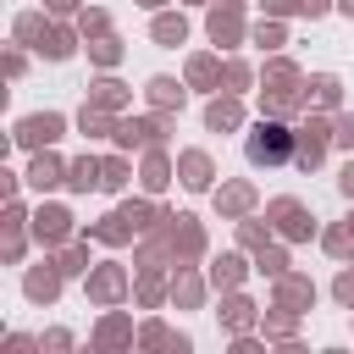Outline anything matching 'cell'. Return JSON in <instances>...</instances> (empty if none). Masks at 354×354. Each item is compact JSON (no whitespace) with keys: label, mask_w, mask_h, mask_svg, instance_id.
<instances>
[{"label":"cell","mask_w":354,"mask_h":354,"mask_svg":"<svg viewBox=\"0 0 354 354\" xmlns=\"http://www.w3.org/2000/svg\"><path fill=\"white\" fill-rule=\"evenodd\" d=\"M254 155H282V127H271V138H254Z\"/></svg>","instance_id":"obj_1"}]
</instances>
